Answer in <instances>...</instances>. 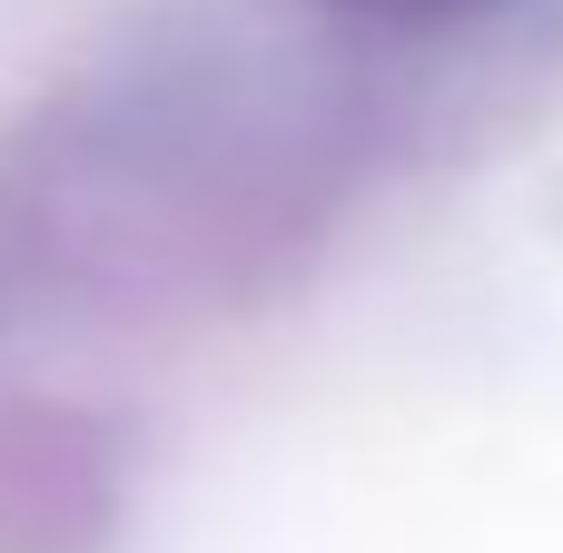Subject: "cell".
<instances>
[{
    "instance_id": "6da1fadb",
    "label": "cell",
    "mask_w": 563,
    "mask_h": 553,
    "mask_svg": "<svg viewBox=\"0 0 563 553\" xmlns=\"http://www.w3.org/2000/svg\"><path fill=\"white\" fill-rule=\"evenodd\" d=\"M336 10H366V20H465L485 0H336Z\"/></svg>"
}]
</instances>
